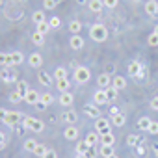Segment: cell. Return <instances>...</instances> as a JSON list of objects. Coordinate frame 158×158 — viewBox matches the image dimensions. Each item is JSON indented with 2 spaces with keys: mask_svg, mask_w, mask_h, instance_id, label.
I'll use <instances>...</instances> for the list:
<instances>
[{
  "mask_svg": "<svg viewBox=\"0 0 158 158\" xmlns=\"http://www.w3.org/2000/svg\"><path fill=\"white\" fill-rule=\"evenodd\" d=\"M112 86L119 91V89H125L127 88V80H125V78L123 76H114L112 78Z\"/></svg>",
  "mask_w": 158,
  "mask_h": 158,
  "instance_id": "ffe728a7",
  "label": "cell"
},
{
  "mask_svg": "<svg viewBox=\"0 0 158 158\" xmlns=\"http://www.w3.org/2000/svg\"><path fill=\"white\" fill-rule=\"evenodd\" d=\"M23 119H24V115H23L21 112H8V117H6L4 125H8V127H17Z\"/></svg>",
  "mask_w": 158,
  "mask_h": 158,
  "instance_id": "5b68a950",
  "label": "cell"
},
{
  "mask_svg": "<svg viewBox=\"0 0 158 158\" xmlns=\"http://www.w3.org/2000/svg\"><path fill=\"white\" fill-rule=\"evenodd\" d=\"M48 24H50V28H60V24H61V21H60V17H50V21H48Z\"/></svg>",
  "mask_w": 158,
  "mask_h": 158,
  "instance_id": "7bdbcfd3",
  "label": "cell"
},
{
  "mask_svg": "<svg viewBox=\"0 0 158 158\" xmlns=\"http://www.w3.org/2000/svg\"><path fill=\"white\" fill-rule=\"evenodd\" d=\"M101 154H102L104 158L114 156V154H115V152H114V145H101Z\"/></svg>",
  "mask_w": 158,
  "mask_h": 158,
  "instance_id": "f1b7e54d",
  "label": "cell"
},
{
  "mask_svg": "<svg viewBox=\"0 0 158 158\" xmlns=\"http://www.w3.org/2000/svg\"><path fill=\"white\" fill-rule=\"evenodd\" d=\"M69 45H71L73 50H80V48H84V39L80 37V34H76L69 39Z\"/></svg>",
  "mask_w": 158,
  "mask_h": 158,
  "instance_id": "9c48e42d",
  "label": "cell"
},
{
  "mask_svg": "<svg viewBox=\"0 0 158 158\" xmlns=\"http://www.w3.org/2000/svg\"><path fill=\"white\" fill-rule=\"evenodd\" d=\"M35 147H37V141H35V139H26V141H24V149H26L28 152H34Z\"/></svg>",
  "mask_w": 158,
  "mask_h": 158,
  "instance_id": "8d00e7d4",
  "label": "cell"
},
{
  "mask_svg": "<svg viewBox=\"0 0 158 158\" xmlns=\"http://www.w3.org/2000/svg\"><path fill=\"white\" fill-rule=\"evenodd\" d=\"M147 43H149L151 47H158V35H156V34L152 32V34L149 35V39H147Z\"/></svg>",
  "mask_w": 158,
  "mask_h": 158,
  "instance_id": "60d3db41",
  "label": "cell"
},
{
  "mask_svg": "<svg viewBox=\"0 0 158 158\" xmlns=\"http://www.w3.org/2000/svg\"><path fill=\"white\" fill-rule=\"evenodd\" d=\"M151 108H152V110H156V112H158V97H154V99H152V101H151Z\"/></svg>",
  "mask_w": 158,
  "mask_h": 158,
  "instance_id": "816d5d0a",
  "label": "cell"
},
{
  "mask_svg": "<svg viewBox=\"0 0 158 158\" xmlns=\"http://www.w3.org/2000/svg\"><path fill=\"white\" fill-rule=\"evenodd\" d=\"M47 152H48V149H47L45 145H41V143H37V147H35V151H34V154H35L37 158H45V156H47Z\"/></svg>",
  "mask_w": 158,
  "mask_h": 158,
  "instance_id": "d6a6232c",
  "label": "cell"
},
{
  "mask_svg": "<svg viewBox=\"0 0 158 158\" xmlns=\"http://www.w3.org/2000/svg\"><path fill=\"white\" fill-rule=\"evenodd\" d=\"M0 67H13V65H11V58H10V54L0 52Z\"/></svg>",
  "mask_w": 158,
  "mask_h": 158,
  "instance_id": "f546056e",
  "label": "cell"
},
{
  "mask_svg": "<svg viewBox=\"0 0 158 158\" xmlns=\"http://www.w3.org/2000/svg\"><path fill=\"white\" fill-rule=\"evenodd\" d=\"M0 78L6 82V84H11V82H17V73L13 67H2L0 69Z\"/></svg>",
  "mask_w": 158,
  "mask_h": 158,
  "instance_id": "277c9868",
  "label": "cell"
},
{
  "mask_svg": "<svg viewBox=\"0 0 158 158\" xmlns=\"http://www.w3.org/2000/svg\"><path fill=\"white\" fill-rule=\"evenodd\" d=\"M110 158H119V156H117V154H114V156H110Z\"/></svg>",
  "mask_w": 158,
  "mask_h": 158,
  "instance_id": "91938a15",
  "label": "cell"
},
{
  "mask_svg": "<svg viewBox=\"0 0 158 158\" xmlns=\"http://www.w3.org/2000/svg\"><path fill=\"white\" fill-rule=\"evenodd\" d=\"M32 23L34 24H41V23H47V17H45V11L43 10H37L32 13Z\"/></svg>",
  "mask_w": 158,
  "mask_h": 158,
  "instance_id": "ac0fdd59",
  "label": "cell"
},
{
  "mask_svg": "<svg viewBox=\"0 0 158 158\" xmlns=\"http://www.w3.org/2000/svg\"><path fill=\"white\" fill-rule=\"evenodd\" d=\"M86 141H88V145H91V147H95L97 143H101V134L95 130V132H89L88 136H86Z\"/></svg>",
  "mask_w": 158,
  "mask_h": 158,
  "instance_id": "d6986e66",
  "label": "cell"
},
{
  "mask_svg": "<svg viewBox=\"0 0 158 158\" xmlns=\"http://www.w3.org/2000/svg\"><path fill=\"white\" fill-rule=\"evenodd\" d=\"M102 2H104V6H106L108 10H114V8H117L119 0H102Z\"/></svg>",
  "mask_w": 158,
  "mask_h": 158,
  "instance_id": "b9f144b4",
  "label": "cell"
},
{
  "mask_svg": "<svg viewBox=\"0 0 158 158\" xmlns=\"http://www.w3.org/2000/svg\"><path fill=\"white\" fill-rule=\"evenodd\" d=\"M127 123V117H125V114H115V115H112V125H115V127H123Z\"/></svg>",
  "mask_w": 158,
  "mask_h": 158,
  "instance_id": "7402d4cb",
  "label": "cell"
},
{
  "mask_svg": "<svg viewBox=\"0 0 158 158\" xmlns=\"http://www.w3.org/2000/svg\"><path fill=\"white\" fill-rule=\"evenodd\" d=\"M93 102H95L97 106H102V104H106V102H108L106 91H104V89H99V91H95V95H93Z\"/></svg>",
  "mask_w": 158,
  "mask_h": 158,
  "instance_id": "8fae6325",
  "label": "cell"
},
{
  "mask_svg": "<svg viewBox=\"0 0 158 158\" xmlns=\"http://www.w3.org/2000/svg\"><path fill=\"white\" fill-rule=\"evenodd\" d=\"M39 82L43 86H50L52 84V76L48 73H45V71H39Z\"/></svg>",
  "mask_w": 158,
  "mask_h": 158,
  "instance_id": "484cf974",
  "label": "cell"
},
{
  "mask_svg": "<svg viewBox=\"0 0 158 158\" xmlns=\"http://www.w3.org/2000/svg\"><path fill=\"white\" fill-rule=\"evenodd\" d=\"M97 84H99V88H101V89H106V88H110V86H112V78H110V74H108V73H102V74H99V78H97Z\"/></svg>",
  "mask_w": 158,
  "mask_h": 158,
  "instance_id": "ba28073f",
  "label": "cell"
},
{
  "mask_svg": "<svg viewBox=\"0 0 158 158\" xmlns=\"http://www.w3.org/2000/svg\"><path fill=\"white\" fill-rule=\"evenodd\" d=\"M23 127L26 130H34V132H43L45 128V123L39 121V119H34V117H24L23 119Z\"/></svg>",
  "mask_w": 158,
  "mask_h": 158,
  "instance_id": "7a4b0ae2",
  "label": "cell"
},
{
  "mask_svg": "<svg viewBox=\"0 0 158 158\" xmlns=\"http://www.w3.org/2000/svg\"><path fill=\"white\" fill-rule=\"evenodd\" d=\"M89 37H91L93 41H97V43L106 41V39H108V30H106V26H104V24H93V26L89 28Z\"/></svg>",
  "mask_w": 158,
  "mask_h": 158,
  "instance_id": "6da1fadb",
  "label": "cell"
},
{
  "mask_svg": "<svg viewBox=\"0 0 158 158\" xmlns=\"http://www.w3.org/2000/svg\"><path fill=\"white\" fill-rule=\"evenodd\" d=\"M24 101H26L28 104H34V106H35V102H37V101H41V95H39V93H37L35 89H30V91L26 93Z\"/></svg>",
  "mask_w": 158,
  "mask_h": 158,
  "instance_id": "9a60e30c",
  "label": "cell"
},
{
  "mask_svg": "<svg viewBox=\"0 0 158 158\" xmlns=\"http://www.w3.org/2000/svg\"><path fill=\"white\" fill-rule=\"evenodd\" d=\"M149 132H151V134H158V121H152V123H151Z\"/></svg>",
  "mask_w": 158,
  "mask_h": 158,
  "instance_id": "7dc6e473",
  "label": "cell"
},
{
  "mask_svg": "<svg viewBox=\"0 0 158 158\" xmlns=\"http://www.w3.org/2000/svg\"><path fill=\"white\" fill-rule=\"evenodd\" d=\"M154 34H156V35H158V24H156V26H154Z\"/></svg>",
  "mask_w": 158,
  "mask_h": 158,
  "instance_id": "6f0895ef",
  "label": "cell"
},
{
  "mask_svg": "<svg viewBox=\"0 0 158 158\" xmlns=\"http://www.w3.org/2000/svg\"><path fill=\"white\" fill-rule=\"evenodd\" d=\"M69 30H71V34H73V35L80 34V30H82V23H80V21H71V24H69Z\"/></svg>",
  "mask_w": 158,
  "mask_h": 158,
  "instance_id": "4316f807",
  "label": "cell"
},
{
  "mask_svg": "<svg viewBox=\"0 0 158 158\" xmlns=\"http://www.w3.org/2000/svg\"><path fill=\"white\" fill-rule=\"evenodd\" d=\"M84 114L89 115V117H95V119L101 117V110L97 108V104H95V106H93V104H86V106H84Z\"/></svg>",
  "mask_w": 158,
  "mask_h": 158,
  "instance_id": "7c38bea8",
  "label": "cell"
},
{
  "mask_svg": "<svg viewBox=\"0 0 158 158\" xmlns=\"http://www.w3.org/2000/svg\"><path fill=\"white\" fill-rule=\"evenodd\" d=\"M35 108H37V110H47V104H45L43 101H37V102H35Z\"/></svg>",
  "mask_w": 158,
  "mask_h": 158,
  "instance_id": "f907efd6",
  "label": "cell"
},
{
  "mask_svg": "<svg viewBox=\"0 0 158 158\" xmlns=\"http://www.w3.org/2000/svg\"><path fill=\"white\" fill-rule=\"evenodd\" d=\"M43 2H45V0H43Z\"/></svg>",
  "mask_w": 158,
  "mask_h": 158,
  "instance_id": "be15d7a7",
  "label": "cell"
},
{
  "mask_svg": "<svg viewBox=\"0 0 158 158\" xmlns=\"http://www.w3.org/2000/svg\"><path fill=\"white\" fill-rule=\"evenodd\" d=\"M4 147H6V136L4 132H0V151H4Z\"/></svg>",
  "mask_w": 158,
  "mask_h": 158,
  "instance_id": "c3c4849f",
  "label": "cell"
},
{
  "mask_svg": "<svg viewBox=\"0 0 158 158\" xmlns=\"http://www.w3.org/2000/svg\"><path fill=\"white\" fill-rule=\"evenodd\" d=\"M61 119H63L65 123H69V125H74V123L78 121V112H74V110H69V112H65V114L61 115Z\"/></svg>",
  "mask_w": 158,
  "mask_h": 158,
  "instance_id": "4fadbf2b",
  "label": "cell"
},
{
  "mask_svg": "<svg viewBox=\"0 0 158 158\" xmlns=\"http://www.w3.org/2000/svg\"><path fill=\"white\" fill-rule=\"evenodd\" d=\"M145 13L147 15H158V4L154 0H147L145 2Z\"/></svg>",
  "mask_w": 158,
  "mask_h": 158,
  "instance_id": "e0dca14e",
  "label": "cell"
},
{
  "mask_svg": "<svg viewBox=\"0 0 158 158\" xmlns=\"http://www.w3.org/2000/svg\"><path fill=\"white\" fill-rule=\"evenodd\" d=\"M45 158H58V154H56V151L48 149V152H47V156H45Z\"/></svg>",
  "mask_w": 158,
  "mask_h": 158,
  "instance_id": "db71d44e",
  "label": "cell"
},
{
  "mask_svg": "<svg viewBox=\"0 0 158 158\" xmlns=\"http://www.w3.org/2000/svg\"><path fill=\"white\" fill-rule=\"evenodd\" d=\"M17 91H19V93L23 95V99H24V97H26V93H28L30 89H28L26 82H19V84H17Z\"/></svg>",
  "mask_w": 158,
  "mask_h": 158,
  "instance_id": "74e56055",
  "label": "cell"
},
{
  "mask_svg": "<svg viewBox=\"0 0 158 158\" xmlns=\"http://www.w3.org/2000/svg\"><path fill=\"white\" fill-rule=\"evenodd\" d=\"M73 102H74V97H73L71 91H65V93L60 95V104H61V106H71Z\"/></svg>",
  "mask_w": 158,
  "mask_h": 158,
  "instance_id": "2e32d148",
  "label": "cell"
},
{
  "mask_svg": "<svg viewBox=\"0 0 158 158\" xmlns=\"http://www.w3.org/2000/svg\"><path fill=\"white\" fill-rule=\"evenodd\" d=\"M89 78H91V73H89L88 67H76L74 69V80L78 84H88Z\"/></svg>",
  "mask_w": 158,
  "mask_h": 158,
  "instance_id": "3957f363",
  "label": "cell"
},
{
  "mask_svg": "<svg viewBox=\"0 0 158 158\" xmlns=\"http://www.w3.org/2000/svg\"><path fill=\"white\" fill-rule=\"evenodd\" d=\"M89 147H91V145H88L86 139H84V141H78V143H76V154H86Z\"/></svg>",
  "mask_w": 158,
  "mask_h": 158,
  "instance_id": "83f0119b",
  "label": "cell"
},
{
  "mask_svg": "<svg viewBox=\"0 0 158 158\" xmlns=\"http://www.w3.org/2000/svg\"><path fill=\"white\" fill-rule=\"evenodd\" d=\"M10 58H11V65L15 67V65H21L23 61H24V56L21 54V52H10Z\"/></svg>",
  "mask_w": 158,
  "mask_h": 158,
  "instance_id": "603a6c76",
  "label": "cell"
},
{
  "mask_svg": "<svg viewBox=\"0 0 158 158\" xmlns=\"http://www.w3.org/2000/svg\"><path fill=\"white\" fill-rule=\"evenodd\" d=\"M56 0H45V2H43V6H45V10H54L56 8Z\"/></svg>",
  "mask_w": 158,
  "mask_h": 158,
  "instance_id": "ee69618b",
  "label": "cell"
},
{
  "mask_svg": "<svg viewBox=\"0 0 158 158\" xmlns=\"http://www.w3.org/2000/svg\"><path fill=\"white\" fill-rule=\"evenodd\" d=\"M95 154H97V151H95V147H89V149H88V152H86L84 156H86V158H95Z\"/></svg>",
  "mask_w": 158,
  "mask_h": 158,
  "instance_id": "bcb514c9",
  "label": "cell"
},
{
  "mask_svg": "<svg viewBox=\"0 0 158 158\" xmlns=\"http://www.w3.org/2000/svg\"><path fill=\"white\" fill-rule=\"evenodd\" d=\"M127 145L136 147V145H138V136H136V134H130V136L127 138Z\"/></svg>",
  "mask_w": 158,
  "mask_h": 158,
  "instance_id": "ab89813d",
  "label": "cell"
},
{
  "mask_svg": "<svg viewBox=\"0 0 158 158\" xmlns=\"http://www.w3.org/2000/svg\"><path fill=\"white\" fill-rule=\"evenodd\" d=\"M41 101H43V102H45V104L48 106V104H50V102L54 101V97H52L50 93H45V95H41Z\"/></svg>",
  "mask_w": 158,
  "mask_h": 158,
  "instance_id": "f6af8a7d",
  "label": "cell"
},
{
  "mask_svg": "<svg viewBox=\"0 0 158 158\" xmlns=\"http://www.w3.org/2000/svg\"><path fill=\"white\" fill-rule=\"evenodd\" d=\"M32 41H34L37 47H43V45H45V35L39 34V32H34V34H32Z\"/></svg>",
  "mask_w": 158,
  "mask_h": 158,
  "instance_id": "4dcf8cb0",
  "label": "cell"
},
{
  "mask_svg": "<svg viewBox=\"0 0 158 158\" xmlns=\"http://www.w3.org/2000/svg\"><path fill=\"white\" fill-rule=\"evenodd\" d=\"M28 63H30L32 67H41V65H43V56H41L39 52H34V54H30Z\"/></svg>",
  "mask_w": 158,
  "mask_h": 158,
  "instance_id": "5bb4252c",
  "label": "cell"
},
{
  "mask_svg": "<svg viewBox=\"0 0 158 158\" xmlns=\"http://www.w3.org/2000/svg\"><path fill=\"white\" fill-rule=\"evenodd\" d=\"M132 2H139V0H132Z\"/></svg>",
  "mask_w": 158,
  "mask_h": 158,
  "instance_id": "6125c7cd",
  "label": "cell"
},
{
  "mask_svg": "<svg viewBox=\"0 0 158 158\" xmlns=\"http://www.w3.org/2000/svg\"><path fill=\"white\" fill-rule=\"evenodd\" d=\"M76 4L78 6H84V4H88V0H76Z\"/></svg>",
  "mask_w": 158,
  "mask_h": 158,
  "instance_id": "9f6ffc18",
  "label": "cell"
},
{
  "mask_svg": "<svg viewBox=\"0 0 158 158\" xmlns=\"http://www.w3.org/2000/svg\"><path fill=\"white\" fill-rule=\"evenodd\" d=\"M6 117H8V110L0 108V123H4V121H6Z\"/></svg>",
  "mask_w": 158,
  "mask_h": 158,
  "instance_id": "681fc988",
  "label": "cell"
},
{
  "mask_svg": "<svg viewBox=\"0 0 158 158\" xmlns=\"http://www.w3.org/2000/svg\"><path fill=\"white\" fill-rule=\"evenodd\" d=\"M15 132H17V134H19V136H23V134H24V132H26V128H24V127H23V125H21V127H19V125H17V128H15Z\"/></svg>",
  "mask_w": 158,
  "mask_h": 158,
  "instance_id": "f5cc1de1",
  "label": "cell"
},
{
  "mask_svg": "<svg viewBox=\"0 0 158 158\" xmlns=\"http://www.w3.org/2000/svg\"><path fill=\"white\" fill-rule=\"evenodd\" d=\"M151 123H152V121H151L149 117H141V119L138 121V128H139V130H149V128H151Z\"/></svg>",
  "mask_w": 158,
  "mask_h": 158,
  "instance_id": "1f68e13d",
  "label": "cell"
},
{
  "mask_svg": "<svg viewBox=\"0 0 158 158\" xmlns=\"http://www.w3.org/2000/svg\"><path fill=\"white\" fill-rule=\"evenodd\" d=\"M19 2H23V4H24V2H28V0H19Z\"/></svg>",
  "mask_w": 158,
  "mask_h": 158,
  "instance_id": "94428289",
  "label": "cell"
},
{
  "mask_svg": "<svg viewBox=\"0 0 158 158\" xmlns=\"http://www.w3.org/2000/svg\"><path fill=\"white\" fill-rule=\"evenodd\" d=\"M76 158H86V156L84 154H76Z\"/></svg>",
  "mask_w": 158,
  "mask_h": 158,
  "instance_id": "680465c9",
  "label": "cell"
},
{
  "mask_svg": "<svg viewBox=\"0 0 158 158\" xmlns=\"http://www.w3.org/2000/svg\"><path fill=\"white\" fill-rule=\"evenodd\" d=\"M143 67H141V63H138V61H132L130 65H128V74L130 76H134V78H138V76H141L143 74V71H141Z\"/></svg>",
  "mask_w": 158,
  "mask_h": 158,
  "instance_id": "30bf717a",
  "label": "cell"
},
{
  "mask_svg": "<svg viewBox=\"0 0 158 158\" xmlns=\"http://www.w3.org/2000/svg\"><path fill=\"white\" fill-rule=\"evenodd\" d=\"M56 88H58L61 93H65V91H69V88H71V82L67 80V78H63V80H56Z\"/></svg>",
  "mask_w": 158,
  "mask_h": 158,
  "instance_id": "d4e9b609",
  "label": "cell"
},
{
  "mask_svg": "<svg viewBox=\"0 0 158 158\" xmlns=\"http://www.w3.org/2000/svg\"><path fill=\"white\" fill-rule=\"evenodd\" d=\"M114 143H115V136H114L112 132L101 136V145H114Z\"/></svg>",
  "mask_w": 158,
  "mask_h": 158,
  "instance_id": "cb8c5ba5",
  "label": "cell"
},
{
  "mask_svg": "<svg viewBox=\"0 0 158 158\" xmlns=\"http://www.w3.org/2000/svg\"><path fill=\"white\" fill-rule=\"evenodd\" d=\"M115 114H119V108H115V106L110 108V115H115Z\"/></svg>",
  "mask_w": 158,
  "mask_h": 158,
  "instance_id": "11a10c76",
  "label": "cell"
},
{
  "mask_svg": "<svg viewBox=\"0 0 158 158\" xmlns=\"http://www.w3.org/2000/svg\"><path fill=\"white\" fill-rule=\"evenodd\" d=\"M95 130L102 136V134H108V132H112L110 130V121L108 119H104V117H99V119H95Z\"/></svg>",
  "mask_w": 158,
  "mask_h": 158,
  "instance_id": "8992f818",
  "label": "cell"
},
{
  "mask_svg": "<svg viewBox=\"0 0 158 158\" xmlns=\"http://www.w3.org/2000/svg\"><path fill=\"white\" fill-rule=\"evenodd\" d=\"M88 8H89L91 11L99 13V11H102V8H104V2H102V0H89V2H88Z\"/></svg>",
  "mask_w": 158,
  "mask_h": 158,
  "instance_id": "44dd1931",
  "label": "cell"
},
{
  "mask_svg": "<svg viewBox=\"0 0 158 158\" xmlns=\"http://www.w3.org/2000/svg\"><path fill=\"white\" fill-rule=\"evenodd\" d=\"M54 78H56V80H63V78H67V69L65 67H56Z\"/></svg>",
  "mask_w": 158,
  "mask_h": 158,
  "instance_id": "836d02e7",
  "label": "cell"
},
{
  "mask_svg": "<svg viewBox=\"0 0 158 158\" xmlns=\"http://www.w3.org/2000/svg\"><path fill=\"white\" fill-rule=\"evenodd\" d=\"M10 101H11L13 104H19V102H21V101H24V99H23V95H21L19 91H13V93L10 95Z\"/></svg>",
  "mask_w": 158,
  "mask_h": 158,
  "instance_id": "f35d334b",
  "label": "cell"
},
{
  "mask_svg": "<svg viewBox=\"0 0 158 158\" xmlns=\"http://www.w3.org/2000/svg\"><path fill=\"white\" fill-rule=\"evenodd\" d=\"M63 138H65V139H69V141L78 139V128H76L74 125H69L67 128H63Z\"/></svg>",
  "mask_w": 158,
  "mask_h": 158,
  "instance_id": "52a82bcc",
  "label": "cell"
},
{
  "mask_svg": "<svg viewBox=\"0 0 158 158\" xmlns=\"http://www.w3.org/2000/svg\"><path fill=\"white\" fill-rule=\"evenodd\" d=\"M104 91H106V97H108V101H115V99H117V89H115L114 86L106 88Z\"/></svg>",
  "mask_w": 158,
  "mask_h": 158,
  "instance_id": "d590c367",
  "label": "cell"
},
{
  "mask_svg": "<svg viewBox=\"0 0 158 158\" xmlns=\"http://www.w3.org/2000/svg\"><path fill=\"white\" fill-rule=\"evenodd\" d=\"M48 30H52L48 23H41V24H37V28H35V32H39V34H43V35H47Z\"/></svg>",
  "mask_w": 158,
  "mask_h": 158,
  "instance_id": "e575fe53",
  "label": "cell"
}]
</instances>
